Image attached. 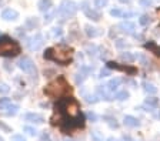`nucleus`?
<instances>
[{
    "label": "nucleus",
    "instance_id": "obj_1",
    "mask_svg": "<svg viewBox=\"0 0 160 141\" xmlns=\"http://www.w3.org/2000/svg\"><path fill=\"white\" fill-rule=\"evenodd\" d=\"M56 111L59 113V114L64 115L63 118H60L59 120V125H60V123H62L63 120H66V118H74V117H77V115L82 114V113H80L79 103H77L73 97L62 98V100L56 104Z\"/></svg>",
    "mask_w": 160,
    "mask_h": 141
},
{
    "label": "nucleus",
    "instance_id": "obj_2",
    "mask_svg": "<svg viewBox=\"0 0 160 141\" xmlns=\"http://www.w3.org/2000/svg\"><path fill=\"white\" fill-rule=\"evenodd\" d=\"M44 59L52 61H57L62 66H66L72 60V50L63 46L54 47V49H47L44 51Z\"/></svg>",
    "mask_w": 160,
    "mask_h": 141
},
{
    "label": "nucleus",
    "instance_id": "obj_3",
    "mask_svg": "<svg viewBox=\"0 0 160 141\" xmlns=\"http://www.w3.org/2000/svg\"><path fill=\"white\" fill-rule=\"evenodd\" d=\"M70 91H72V87H70L69 83L64 80V77H59L57 80L49 83L46 86V88H44V94L49 96V97H54V98L62 97L63 94L70 93Z\"/></svg>",
    "mask_w": 160,
    "mask_h": 141
},
{
    "label": "nucleus",
    "instance_id": "obj_4",
    "mask_svg": "<svg viewBox=\"0 0 160 141\" xmlns=\"http://www.w3.org/2000/svg\"><path fill=\"white\" fill-rule=\"evenodd\" d=\"M20 53V44L9 36H0V56L14 57Z\"/></svg>",
    "mask_w": 160,
    "mask_h": 141
},
{
    "label": "nucleus",
    "instance_id": "obj_5",
    "mask_svg": "<svg viewBox=\"0 0 160 141\" xmlns=\"http://www.w3.org/2000/svg\"><path fill=\"white\" fill-rule=\"evenodd\" d=\"M76 12H77V4L74 2H72V0H63L59 7V10H57V13L63 17V19H67V17L74 16Z\"/></svg>",
    "mask_w": 160,
    "mask_h": 141
},
{
    "label": "nucleus",
    "instance_id": "obj_6",
    "mask_svg": "<svg viewBox=\"0 0 160 141\" xmlns=\"http://www.w3.org/2000/svg\"><path fill=\"white\" fill-rule=\"evenodd\" d=\"M42 46H43V36L40 33H37V34H34L33 37L27 39V47H29L30 50H39Z\"/></svg>",
    "mask_w": 160,
    "mask_h": 141
},
{
    "label": "nucleus",
    "instance_id": "obj_7",
    "mask_svg": "<svg viewBox=\"0 0 160 141\" xmlns=\"http://www.w3.org/2000/svg\"><path fill=\"white\" fill-rule=\"evenodd\" d=\"M19 68L20 70H23L24 73H33L34 71V63L32 61V59L23 57L19 61Z\"/></svg>",
    "mask_w": 160,
    "mask_h": 141
},
{
    "label": "nucleus",
    "instance_id": "obj_8",
    "mask_svg": "<svg viewBox=\"0 0 160 141\" xmlns=\"http://www.w3.org/2000/svg\"><path fill=\"white\" fill-rule=\"evenodd\" d=\"M89 3L87 2H83L82 3V10L84 12V14H86L89 19H92V20H94V21H97V20H100V17H102V14L99 13V12H96V10H92V9H89Z\"/></svg>",
    "mask_w": 160,
    "mask_h": 141
},
{
    "label": "nucleus",
    "instance_id": "obj_9",
    "mask_svg": "<svg viewBox=\"0 0 160 141\" xmlns=\"http://www.w3.org/2000/svg\"><path fill=\"white\" fill-rule=\"evenodd\" d=\"M107 67H109V68H114V70H120V71H126V73H129V74H134L137 71L134 67H129V66H120V64L114 63V61H107Z\"/></svg>",
    "mask_w": 160,
    "mask_h": 141
},
{
    "label": "nucleus",
    "instance_id": "obj_10",
    "mask_svg": "<svg viewBox=\"0 0 160 141\" xmlns=\"http://www.w3.org/2000/svg\"><path fill=\"white\" fill-rule=\"evenodd\" d=\"M17 17H19V13L13 9H4L2 12V19L6 21H12V20H16Z\"/></svg>",
    "mask_w": 160,
    "mask_h": 141
},
{
    "label": "nucleus",
    "instance_id": "obj_11",
    "mask_svg": "<svg viewBox=\"0 0 160 141\" xmlns=\"http://www.w3.org/2000/svg\"><path fill=\"white\" fill-rule=\"evenodd\" d=\"M24 120L30 121V123H36V124H42V123H44L43 115L36 114V113H27V114H24Z\"/></svg>",
    "mask_w": 160,
    "mask_h": 141
},
{
    "label": "nucleus",
    "instance_id": "obj_12",
    "mask_svg": "<svg viewBox=\"0 0 160 141\" xmlns=\"http://www.w3.org/2000/svg\"><path fill=\"white\" fill-rule=\"evenodd\" d=\"M123 123H124V125L126 127H132V128H134V127H139V120H137L136 117H133V115H126L124 117V120H123Z\"/></svg>",
    "mask_w": 160,
    "mask_h": 141
},
{
    "label": "nucleus",
    "instance_id": "obj_13",
    "mask_svg": "<svg viewBox=\"0 0 160 141\" xmlns=\"http://www.w3.org/2000/svg\"><path fill=\"white\" fill-rule=\"evenodd\" d=\"M89 71H90V68L89 67H82L80 68V71L76 74V83H83L84 80H86V77H87V74H89Z\"/></svg>",
    "mask_w": 160,
    "mask_h": 141
},
{
    "label": "nucleus",
    "instance_id": "obj_14",
    "mask_svg": "<svg viewBox=\"0 0 160 141\" xmlns=\"http://www.w3.org/2000/svg\"><path fill=\"white\" fill-rule=\"evenodd\" d=\"M123 83V78H112V80L107 83V90L109 91H116L117 90V87H119L120 84Z\"/></svg>",
    "mask_w": 160,
    "mask_h": 141
},
{
    "label": "nucleus",
    "instance_id": "obj_15",
    "mask_svg": "<svg viewBox=\"0 0 160 141\" xmlns=\"http://www.w3.org/2000/svg\"><path fill=\"white\" fill-rule=\"evenodd\" d=\"M37 6H39V10L40 12H44V13H46V12H49L50 9H52L53 2H52V0H40Z\"/></svg>",
    "mask_w": 160,
    "mask_h": 141
},
{
    "label": "nucleus",
    "instance_id": "obj_16",
    "mask_svg": "<svg viewBox=\"0 0 160 141\" xmlns=\"http://www.w3.org/2000/svg\"><path fill=\"white\" fill-rule=\"evenodd\" d=\"M144 47H146L147 50H150L153 54H156V56H159L160 57V46H157L154 41H149V43H144Z\"/></svg>",
    "mask_w": 160,
    "mask_h": 141
},
{
    "label": "nucleus",
    "instance_id": "obj_17",
    "mask_svg": "<svg viewBox=\"0 0 160 141\" xmlns=\"http://www.w3.org/2000/svg\"><path fill=\"white\" fill-rule=\"evenodd\" d=\"M119 27L122 29V31H124V33H127V34H132V33L134 31V24H133V23H130V21L122 23Z\"/></svg>",
    "mask_w": 160,
    "mask_h": 141
},
{
    "label": "nucleus",
    "instance_id": "obj_18",
    "mask_svg": "<svg viewBox=\"0 0 160 141\" xmlns=\"http://www.w3.org/2000/svg\"><path fill=\"white\" fill-rule=\"evenodd\" d=\"M26 27L30 29V30H34L36 27H39V20H37L36 17H30L26 20Z\"/></svg>",
    "mask_w": 160,
    "mask_h": 141
},
{
    "label": "nucleus",
    "instance_id": "obj_19",
    "mask_svg": "<svg viewBox=\"0 0 160 141\" xmlns=\"http://www.w3.org/2000/svg\"><path fill=\"white\" fill-rule=\"evenodd\" d=\"M120 57H122V60H124V61H134L136 60V54L130 53V51H124V53L120 54Z\"/></svg>",
    "mask_w": 160,
    "mask_h": 141
},
{
    "label": "nucleus",
    "instance_id": "obj_20",
    "mask_svg": "<svg viewBox=\"0 0 160 141\" xmlns=\"http://www.w3.org/2000/svg\"><path fill=\"white\" fill-rule=\"evenodd\" d=\"M142 86L144 87V91H146V93H149V94H154V93L157 91V88L154 87V86H153L152 83H147V81H143V84H142Z\"/></svg>",
    "mask_w": 160,
    "mask_h": 141
},
{
    "label": "nucleus",
    "instance_id": "obj_21",
    "mask_svg": "<svg viewBox=\"0 0 160 141\" xmlns=\"http://www.w3.org/2000/svg\"><path fill=\"white\" fill-rule=\"evenodd\" d=\"M6 110H7V115H16L17 111H19V106L17 104H9L6 107Z\"/></svg>",
    "mask_w": 160,
    "mask_h": 141
},
{
    "label": "nucleus",
    "instance_id": "obj_22",
    "mask_svg": "<svg viewBox=\"0 0 160 141\" xmlns=\"http://www.w3.org/2000/svg\"><path fill=\"white\" fill-rule=\"evenodd\" d=\"M144 104L149 106V108L150 107H157V104H159V100H157L156 97H149V98H146Z\"/></svg>",
    "mask_w": 160,
    "mask_h": 141
},
{
    "label": "nucleus",
    "instance_id": "obj_23",
    "mask_svg": "<svg viewBox=\"0 0 160 141\" xmlns=\"http://www.w3.org/2000/svg\"><path fill=\"white\" fill-rule=\"evenodd\" d=\"M86 34H87L89 37H96L97 34H99V31H97V29H94V27L87 26V27H86Z\"/></svg>",
    "mask_w": 160,
    "mask_h": 141
},
{
    "label": "nucleus",
    "instance_id": "obj_24",
    "mask_svg": "<svg viewBox=\"0 0 160 141\" xmlns=\"http://www.w3.org/2000/svg\"><path fill=\"white\" fill-rule=\"evenodd\" d=\"M127 98H129V93H127L126 90H123V91H119V93L116 94V100L123 101V100H127Z\"/></svg>",
    "mask_w": 160,
    "mask_h": 141
},
{
    "label": "nucleus",
    "instance_id": "obj_25",
    "mask_svg": "<svg viewBox=\"0 0 160 141\" xmlns=\"http://www.w3.org/2000/svg\"><path fill=\"white\" fill-rule=\"evenodd\" d=\"M9 104H12V100H10V98H7V97L0 98V110H4Z\"/></svg>",
    "mask_w": 160,
    "mask_h": 141
},
{
    "label": "nucleus",
    "instance_id": "obj_26",
    "mask_svg": "<svg viewBox=\"0 0 160 141\" xmlns=\"http://www.w3.org/2000/svg\"><path fill=\"white\" fill-rule=\"evenodd\" d=\"M107 2L109 0H94V6L96 9H103L104 6H107Z\"/></svg>",
    "mask_w": 160,
    "mask_h": 141
},
{
    "label": "nucleus",
    "instance_id": "obj_27",
    "mask_svg": "<svg viewBox=\"0 0 160 141\" xmlns=\"http://www.w3.org/2000/svg\"><path fill=\"white\" fill-rule=\"evenodd\" d=\"M139 23L142 24V26H147V24L150 23V17L149 16H146V14H143V16L139 19Z\"/></svg>",
    "mask_w": 160,
    "mask_h": 141
},
{
    "label": "nucleus",
    "instance_id": "obj_28",
    "mask_svg": "<svg viewBox=\"0 0 160 141\" xmlns=\"http://www.w3.org/2000/svg\"><path fill=\"white\" fill-rule=\"evenodd\" d=\"M10 91V87L6 83H0V94H7Z\"/></svg>",
    "mask_w": 160,
    "mask_h": 141
},
{
    "label": "nucleus",
    "instance_id": "obj_29",
    "mask_svg": "<svg viewBox=\"0 0 160 141\" xmlns=\"http://www.w3.org/2000/svg\"><path fill=\"white\" fill-rule=\"evenodd\" d=\"M24 131H26L29 135H36L37 134V131H36V128H33V127H29V125H26V127L23 128Z\"/></svg>",
    "mask_w": 160,
    "mask_h": 141
},
{
    "label": "nucleus",
    "instance_id": "obj_30",
    "mask_svg": "<svg viewBox=\"0 0 160 141\" xmlns=\"http://www.w3.org/2000/svg\"><path fill=\"white\" fill-rule=\"evenodd\" d=\"M110 14H112L113 17H122L123 12L120 10V9H112V10H110Z\"/></svg>",
    "mask_w": 160,
    "mask_h": 141
},
{
    "label": "nucleus",
    "instance_id": "obj_31",
    "mask_svg": "<svg viewBox=\"0 0 160 141\" xmlns=\"http://www.w3.org/2000/svg\"><path fill=\"white\" fill-rule=\"evenodd\" d=\"M139 3H140V6H143V7L153 6V2H152V0H139Z\"/></svg>",
    "mask_w": 160,
    "mask_h": 141
},
{
    "label": "nucleus",
    "instance_id": "obj_32",
    "mask_svg": "<svg viewBox=\"0 0 160 141\" xmlns=\"http://www.w3.org/2000/svg\"><path fill=\"white\" fill-rule=\"evenodd\" d=\"M104 120H107V123L110 124V127H114V128L119 127V124H117L116 120H113V118H110V117H104Z\"/></svg>",
    "mask_w": 160,
    "mask_h": 141
},
{
    "label": "nucleus",
    "instance_id": "obj_33",
    "mask_svg": "<svg viewBox=\"0 0 160 141\" xmlns=\"http://www.w3.org/2000/svg\"><path fill=\"white\" fill-rule=\"evenodd\" d=\"M86 101H87V103H93V104H94V103H97V101H99V98H97L96 96H87Z\"/></svg>",
    "mask_w": 160,
    "mask_h": 141
},
{
    "label": "nucleus",
    "instance_id": "obj_34",
    "mask_svg": "<svg viewBox=\"0 0 160 141\" xmlns=\"http://www.w3.org/2000/svg\"><path fill=\"white\" fill-rule=\"evenodd\" d=\"M62 33H63V31H62L60 27H54L53 29V37H60L62 36Z\"/></svg>",
    "mask_w": 160,
    "mask_h": 141
},
{
    "label": "nucleus",
    "instance_id": "obj_35",
    "mask_svg": "<svg viewBox=\"0 0 160 141\" xmlns=\"http://www.w3.org/2000/svg\"><path fill=\"white\" fill-rule=\"evenodd\" d=\"M12 141H26V138H24L23 135L14 134V135H12Z\"/></svg>",
    "mask_w": 160,
    "mask_h": 141
},
{
    "label": "nucleus",
    "instance_id": "obj_36",
    "mask_svg": "<svg viewBox=\"0 0 160 141\" xmlns=\"http://www.w3.org/2000/svg\"><path fill=\"white\" fill-rule=\"evenodd\" d=\"M0 130L6 131V133H10V131H12V128H10L9 125H6L4 123H2V121H0Z\"/></svg>",
    "mask_w": 160,
    "mask_h": 141
},
{
    "label": "nucleus",
    "instance_id": "obj_37",
    "mask_svg": "<svg viewBox=\"0 0 160 141\" xmlns=\"http://www.w3.org/2000/svg\"><path fill=\"white\" fill-rule=\"evenodd\" d=\"M124 46H126V43H124V40H122V39H119V40H116V47H119V49H123Z\"/></svg>",
    "mask_w": 160,
    "mask_h": 141
},
{
    "label": "nucleus",
    "instance_id": "obj_38",
    "mask_svg": "<svg viewBox=\"0 0 160 141\" xmlns=\"http://www.w3.org/2000/svg\"><path fill=\"white\" fill-rule=\"evenodd\" d=\"M54 14L56 13H50V14H47L46 17H44V21H46V23H49L50 20H53V17H54Z\"/></svg>",
    "mask_w": 160,
    "mask_h": 141
},
{
    "label": "nucleus",
    "instance_id": "obj_39",
    "mask_svg": "<svg viewBox=\"0 0 160 141\" xmlns=\"http://www.w3.org/2000/svg\"><path fill=\"white\" fill-rule=\"evenodd\" d=\"M134 13H132V12H123V14H122V17H126V19H129V17H133Z\"/></svg>",
    "mask_w": 160,
    "mask_h": 141
},
{
    "label": "nucleus",
    "instance_id": "obj_40",
    "mask_svg": "<svg viewBox=\"0 0 160 141\" xmlns=\"http://www.w3.org/2000/svg\"><path fill=\"white\" fill-rule=\"evenodd\" d=\"M87 117H89L90 120H93V121H96V120H97V115L94 114V113H89V114H87Z\"/></svg>",
    "mask_w": 160,
    "mask_h": 141
},
{
    "label": "nucleus",
    "instance_id": "obj_41",
    "mask_svg": "<svg viewBox=\"0 0 160 141\" xmlns=\"http://www.w3.org/2000/svg\"><path fill=\"white\" fill-rule=\"evenodd\" d=\"M110 71L109 70H102L100 71V77H106V76H109Z\"/></svg>",
    "mask_w": 160,
    "mask_h": 141
},
{
    "label": "nucleus",
    "instance_id": "obj_42",
    "mask_svg": "<svg viewBox=\"0 0 160 141\" xmlns=\"http://www.w3.org/2000/svg\"><path fill=\"white\" fill-rule=\"evenodd\" d=\"M42 141H50L49 134H46V133H43V135H42Z\"/></svg>",
    "mask_w": 160,
    "mask_h": 141
},
{
    "label": "nucleus",
    "instance_id": "obj_43",
    "mask_svg": "<svg viewBox=\"0 0 160 141\" xmlns=\"http://www.w3.org/2000/svg\"><path fill=\"white\" fill-rule=\"evenodd\" d=\"M120 3H130V2H132V0H119Z\"/></svg>",
    "mask_w": 160,
    "mask_h": 141
},
{
    "label": "nucleus",
    "instance_id": "obj_44",
    "mask_svg": "<svg viewBox=\"0 0 160 141\" xmlns=\"http://www.w3.org/2000/svg\"><path fill=\"white\" fill-rule=\"evenodd\" d=\"M107 141H114V140H113V138H109V140H107Z\"/></svg>",
    "mask_w": 160,
    "mask_h": 141
},
{
    "label": "nucleus",
    "instance_id": "obj_45",
    "mask_svg": "<svg viewBox=\"0 0 160 141\" xmlns=\"http://www.w3.org/2000/svg\"><path fill=\"white\" fill-rule=\"evenodd\" d=\"M64 141H73V140H69V138H66V140H64Z\"/></svg>",
    "mask_w": 160,
    "mask_h": 141
},
{
    "label": "nucleus",
    "instance_id": "obj_46",
    "mask_svg": "<svg viewBox=\"0 0 160 141\" xmlns=\"http://www.w3.org/2000/svg\"><path fill=\"white\" fill-rule=\"evenodd\" d=\"M2 2H3V0H0V4H2Z\"/></svg>",
    "mask_w": 160,
    "mask_h": 141
},
{
    "label": "nucleus",
    "instance_id": "obj_47",
    "mask_svg": "<svg viewBox=\"0 0 160 141\" xmlns=\"http://www.w3.org/2000/svg\"><path fill=\"white\" fill-rule=\"evenodd\" d=\"M159 118H160V113H159Z\"/></svg>",
    "mask_w": 160,
    "mask_h": 141
}]
</instances>
